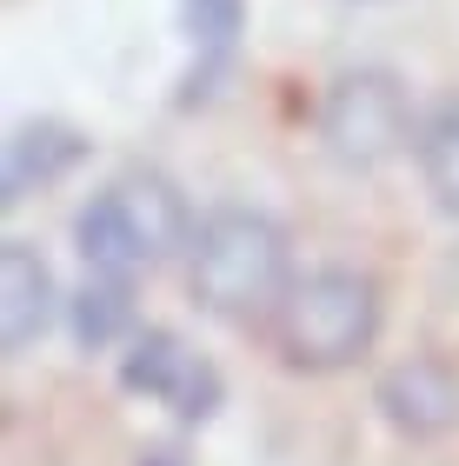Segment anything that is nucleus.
<instances>
[{"label": "nucleus", "instance_id": "1", "mask_svg": "<svg viewBox=\"0 0 459 466\" xmlns=\"http://www.w3.org/2000/svg\"><path fill=\"white\" fill-rule=\"evenodd\" d=\"M186 287H194V300L214 320H234V327L274 320L286 287H294L286 227L274 214H260V207H240V200L200 214L194 240H186Z\"/></svg>", "mask_w": 459, "mask_h": 466}, {"label": "nucleus", "instance_id": "2", "mask_svg": "<svg viewBox=\"0 0 459 466\" xmlns=\"http://www.w3.org/2000/svg\"><path fill=\"white\" fill-rule=\"evenodd\" d=\"M386 300L380 280L360 267H313L306 280L286 287L274 313V347L294 373H346L380 340Z\"/></svg>", "mask_w": 459, "mask_h": 466}, {"label": "nucleus", "instance_id": "3", "mask_svg": "<svg viewBox=\"0 0 459 466\" xmlns=\"http://www.w3.org/2000/svg\"><path fill=\"white\" fill-rule=\"evenodd\" d=\"M194 240V220H186L180 187L154 174V167H134L114 187L74 214V247L87 273H114V280H140L147 267H160L174 247Z\"/></svg>", "mask_w": 459, "mask_h": 466}, {"label": "nucleus", "instance_id": "4", "mask_svg": "<svg viewBox=\"0 0 459 466\" xmlns=\"http://www.w3.org/2000/svg\"><path fill=\"white\" fill-rule=\"evenodd\" d=\"M320 147L333 167L346 174H380L386 160H400L413 140V100H406V80L393 67H346L326 80L320 94Z\"/></svg>", "mask_w": 459, "mask_h": 466}, {"label": "nucleus", "instance_id": "5", "mask_svg": "<svg viewBox=\"0 0 459 466\" xmlns=\"http://www.w3.org/2000/svg\"><path fill=\"white\" fill-rule=\"evenodd\" d=\"M120 387L154 400L180 420V427H206L226 407V373L206 353H194L174 327H140L127 353H120Z\"/></svg>", "mask_w": 459, "mask_h": 466}, {"label": "nucleus", "instance_id": "6", "mask_svg": "<svg viewBox=\"0 0 459 466\" xmlns=\"http://www.w3.org/2000/svg\"><path fill=\"white\" fill-rule=\"evenodd\" d=\"M373 400H380L386 427L406 440H446L459 427V373L433 353H413L400 367H386Z\"/></svg>", "mask_w": 459, "mask_h": 466}, {"label": "nucleus", "instance_id": "7", "mask_svg": "<svg viewBox=\"0 0 459 466\" xmlns=\"http://www.w3.org/2000/svg\"><path fill=\"white\" fill-rule=\"evenodd\" d=\"M54 307H60L54 267L40 260L34 240H20V233H14V240L0 247V347H7V360H20L27 347L47 340Z\"/></svg>", "mask_w": 459, "mask_h": 466}, {"label": "nucleus", "instance_id": "8", "mask_svg": "<svg viewBox=\"0 0 459 466\" xmlns=\"http://www.w3.org/2000/svg\"><path fill=\"white\" fill-rule=\"evenodd\" d=\"M94 154V140L67 120H20L7 134V167H0V200L20 207L34 194H47L54 180H67L80 160Z\"/></svg>", "mask_w": 459, "mask_h": 466}, {"label": "nucleus", "instance_id": "9", "mask_svg": "<svg viewBox=\"0 0 459 466\" xmlns=\"http://www.w3.org/2000/svg\"><path fill=\"white\" fill-rule=\"evenodd\" d=\"M180 27H186V47H194V60L180 74V107H200V100L220 94V80L240 60L246 0H180Z\"/></svg>", "mask_w": 459, "mask_h": 466}, {"label": "nucleus", "instance_id": "10", "mask_svg": "<svg viewBox=\"0 0 459 466\" xmlns=\"http://www.w3.org/2000/svg\"><path fill=\"white\" fill-rule=\"evenodd\" d=\"M67 327L80 353H107L114 340H134V280L87 273V287L67 300Z\"/></svg>", "mask_w": 459, "mask_h": 466}, {"label": "nucleus", "instance_id": "11", "mask_svg": "<svg viewBox=\"0 0 459 466\" xmlns=\"http://www.w3.org/2000/svg\"><path fill=\"white\" fill-rule=\"evenodd\" d=\"M413 154H420V180H426L433 207L459 220V94L433 107V120L413 140Z\"/></svg>", "mask_w": 459, "mask_h": 466}, {"label": "nucleus", "instance_id": "12", "mask_svg": "<svg viewBox=\"0 0 459 466\" xmlns=\"http://www.w3.org/2000/svg\"><path fill=\"white\" fill-rule=\"evenodd\" d=\"M140 466H186V460H180V453H147Z\"/></svg>", "mask_w": 459, "mask_h": 466}]
</instances>
